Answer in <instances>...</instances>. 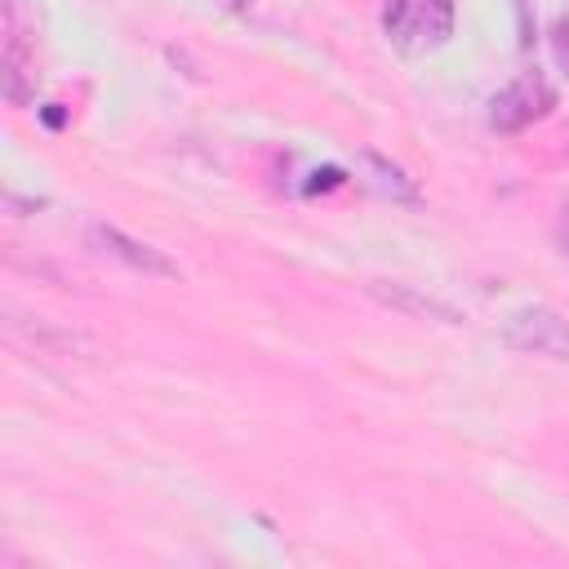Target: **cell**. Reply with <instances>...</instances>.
Wrapping results in <instances>:
<instances>
[{"mask_svg": "<svg viewBox=\"0 0 569 569\" xmlns=\"http://www.w3.org/2000/svg\"><path fill=\"white\" fill-rule=\"evenodd\" d=\"M382 31L405 58L436 53L453 36V0H382Z\"/></svg>", "mask_w": 569, "mask_h": 569, "instance_id": "cell-1", "label": "cell"}, {"mask_svg": "<svg viewBox=\"0 0 569 569\" xmlns=\"http://www.w3.org/2000/svg\"><path fill=\"white\" fill-rule=\"evenodd\" d=\"M556 107V89L542 71H520L511 84H502L493 98H489V124L498 133H520L529 129L533 120H542L547 111Z\"/></svg>", "mask_w": 569, "mask_h": 569, "instance_id": "cell-2", "label": "cell"}, {"mask_svg": "<svg viewBox=\"0 0 569 569\" xmlns=\"http://www.w3.org/2000/svg\"><path fill=\"white\" fill-rule=\"evenodd\" d=\"M0 84H4V98L9 102H31V89H36V49H31V36L22 27V9L18 0H4V13H0Z\"/></svg>", "mask_w": 569, "mask_h": 569, "instance_id": "cell-3", "label": "cell"}, {"mask_svg": "<svg viewBox=\"0 0 569 569\" xmlns=\"http://www.w3.org/2000/svg\"><path fill=\"white\" fill-rule=\"evenodd\" d=\"M507 347L547 356V360H569V320L556 316L551 307H525L502 325Z\"/></svg>", "mask_w": 569, "mask_h": 569, "instance_id": "cell-4", "label": "cell"}, {"mask_svg": "<svg viewBox=\"0 0 569 569\" xmlns=\"http://www.w3.org/2000/svg\"><path fill=\"white\" fill-rule=\"evenodd\" d=\"M89 244L102 253V258H116V262H124L129 271H142V276H178V267L160 253V249H151V244H142V240H133V236H124L120 227H107V222H93L89 227Z\"/></svg>", "mask_w": 569, "mask_h": 569, "instance_id": "cell-5", "label": "cell"}, {"mask_svg": "<svg viewBox=\"0 0 569 569\" xmlns=\"http://www.w3.org/2000/svg\"><path fill=\"white\" fill-rule=\"evenodd\" d=\"M369 298H378L382 307L405 311V316H413V320H440V325H458V320H462V316H458L453 307H445L440 298H427V293H418L413 284H396V280H369Z\"/></svg>", "mask_w": 569, "mask_h": 569, "instance_id": "cell-6", "label": "cell"}, {"mask_svg": "<svg viewBox=\"0 0 569 569\" xmlns=\"http://www.w3.org/2000/svg\"><path fill=\"white\" fill-rule=\"evenodd\" d=\"M365 164L378 173V187H382V191H391V196H400V200H413V196H418V187H413L391 160H382L378 151H365Z\"/></svg>", "mask_w": 569, "mask_h": 569, "instance_id": "cell-7", "label": "cell"}, {"mask_svg": "<svg viewBox=\"0 0 569 569\" xmlns=\"http://www.w3.org/2000/svg\"><path fill=\"white\" fill-rule=\"evenodd\" d=\"M338 182H342V173H338V169H320V173H311L307 191H325V187H338Z\"/></svg>", "mask_w": 569, "mask_h": 569, "instance_id": "cell-8", "label": "cell"}]
</instances>
